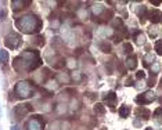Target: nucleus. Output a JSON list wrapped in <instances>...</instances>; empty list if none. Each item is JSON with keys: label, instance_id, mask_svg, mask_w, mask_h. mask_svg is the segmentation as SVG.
Listing matches in <instances>:
<instances>
[{"label": "nucleus", "instance_id": "29", "mask_svg": "<svg viewBox=\"0 0 162 130\" xmlns=\"http://www.w3.org/2000/svg\"><path fill=\"white\" fill-rule=\"evenodd\" d=\"M126 86H133V80L128 79V80H126Z\"/></svg>", "mask_w": 162, "mask_h": 130}, {"label": "nucleus", "instance_id": "9", "mask_svg": "<svg viewBox=\"0 0 162 130\" xmlns=\"http://www.w3.org/2000/svg\"><path fill=\"white\" fill-rule=\"evenodd\" d=\"M104 101H105V104H108V107H115V104H117V96H115L114 91L107 93L105 97H104Z\"/></svg>", "mask_w": 162, "mask_h": 130}, {"label": "nucleus", "instance_id": "26", "mask_svg": "<svg viewBox=\"0 0 162 130\" xmlns=\"http://www.w3.org/2000/svg\"><path fill=\"white\" fill-rule=\"evenodd\" d=\"M159 71V62H154V68H152V73L156 75Z\"/></svg>", "mask_w": 162, "mask_h": 130}, {"label": "nucleus", "instance_id": "16", "mask_svg": "<svg viewBox=\"0 0 162 130\" xmlns=\"http://www.w3.org/2000/svg\"><path fill=\"white\" fill-rule=\"evenodd\" d=\"M154 58H155V57H154L152 53H148V54L144 57V60H143V64H144V66H148V65H150V64L154 61Z\"/></svg>", "mask_w": 162, "mask_h": 130}, {"label": "nucleus", "instance_id": "10", "mask_svg": "<svg viewBox=\"0 0 162 130\" xmlns=\"http://www.w3.org/2000/svg\"><path fill=\"white\" fill-rule=\"evenodd\" d=\"M126 66H128V69H130V71H133V69L137 68V58H136V55H129V57L126 58Z\"/></svg>", "mask_w": 162, "mask_h": 130}, {"label": "nucleus", "instance_id": "25", "mask_svg": "<svg viewBox=\"0 0 162 130\" xmlns=\"http://www.w3.org/2000/svg\"><path fill=\"white\" fill-rule=\"evenodd\" d=\"M148 33H150L151 37H156V35H158V30H156V28H150Z\"/></svg>", "mask_w": 162, "mask_h": 130}, {"label": "nucleus", "instance_id": "20", "mask_svg": "<svg viewBox=\"0 0 162 130\" xmlns=\"http://www.w3.org/2000/svg\"><path fill=\"white\" fill-rule=\"evenodd\" d=\"M94 112L96 113H100V115H103V113H105V108H104L103 104H96L94 105Z\"/></svg>", "mask_w": 162, "mask_h": 130}, {"label": "nucleus", "instance_id": "17", "mask_svg": "<svg viewBox=\"0 0 162 130\" xmlns=\"http://www.w3.org/2000/svg\"><path fill=\"white\" fill-rule=\"evenodd\" d=\"M136 13H137V15H139V18H140V22L143 24V22H144V18H145V15H144L145 14V7L144 6H141V8H137Z\"/></svg>", "mask_w": 162, "mask_h": 130}, {"label": "nucleus", "instance_id": "22", "mask_svg": "<svg viewBox=\"0 0 162 130\" xmlns=\"http://www.w3.org/2000/svg\"><path fill=\"white\" fill-rule=\"evenodd\" d=\"M155 51H156V54L162 55V40H158L155 43Z\"/></svg>", "mask_w": 162, "mask_h": 130}, {"label": "nucleus", "instance_id": "12", "mask_svg": "<svg viewBox=\"0 0 162 130\" xmlns=\"http://www.w3.org/2000/svg\"><path fill=\"white\" fill-rule=\"evenodd\" d=\"M152 119L156 122V123L162 124V107L156 108L155 111H154V115H152Z\"/></svg>", "mask_w": 162, "mask_h": 130}, {"label": "nucleus", "instance_id": "32", "mask_svg": "<svg viewBox=\"0 0 162 130\" xmlns=\"http://www.w3.org/2000/svg\"><path fill=\"white\" fill-rule=\"evenodd\" d=\"M144 130H152V127H147V129H144Z\"/></svg>", "mask_w": 162, "mask_h": 130}, {"label": "nucleus", "instance_id": "21", "mask_svg": "<svg viewBox=\"0 0 162 130\" xmlns=\"http://www.w3.org/2000/svg\"><path fill=\"white\" fill-rule=\"evenodd\" d=\"M136 43H137V44H144V43H145V36L143 35V33H139V35H137Z\"/></svg>", "mask_w": 162, "mask_h": 130}, {"label": "nucleus", "instance_id": "13", "mask_svg": "<svg viewBox=\"0 0 162 130\" xmlns=\"http://www.w3.org/2000/svg\"><path fill=\"white\" fill-rule=\"evenodd\" d=\"M130 115V107H128V105H122V107L119 108V116L121 118H128V116Z\"/></svg>", "mask_w": 162, "mask_h": 130}, {"label": "nucleus", "instance_id": "19", "mask_svg": "<svg viewBox=\"0 0 162 130\" xmlns=\"http://www.w3.org/2000/svg\"><path fill=\"white\" fill-rule=\"evenodd\" d=\"M100 49H101V51H103V53H109V51H111V46H109L107 41H101Z\"/></svg>", "mask_w": 162, "mask_h": 130}, {"label": "nucleus", "instance_id": "27", "mask_svg": "<svg viewBox=\"0 0 162 130\" xmlns=\"http://www.w3.org/2000/svg\"><path fill=\"white\" fill-rule=\"evenodd\" d=\"M136 76H137V79H144V77H145L144 71H139V72H137V75H136Z\"/></svg>", "mask_w": 162, "mask_h": 130}, {"label": "nucleus", "instance_id": "8", "mask_svg": "<svg viewBox=\"0 0 162 130\" xmlns=\"http://www.w3.org/2000/svg\"><path fill=\"white\" fill-rule=\"evenodd\" d=\"M147 17H148V19H150V21L152 22V24H156V22H159V21L162 19V14H161V11H159V10L148 11Z\"/></svg>", "mask_w": 162, "mask_h": 130}, {"label": "nucleus", "instance_id": "6", "mask_svg": "<svg viewBox=\"0 0 162 130\" xmlns=\"http://www.w3.org/2000/svg\"><path fill=\"white\" fill-rule=\"evenodd\" d=\"M43 127H45V123L40 119V116H34L26 123V130H43Z\"/></svg>", "mask_w": 162, "mask_h": 130}, {"label": "nucleus", "instance_id": "15", "mask_svg": "<svg viewBox=\"0 0 162 130\" xmlns=\"http://www.w3.org/2000/svg\"><path fill=\"white\" fill-rule=\"evenodd\" d=\"M7 61H9V51L0 50V64H6Z\"/></svg>", "mask_w": 162, "mask_h": 130}, {"label": "nucleus", "instance_id": "7", "mask_svg": "<svg viewBox=\"0 0 162 130\" xmlns=\"http://www.w3.org/2000/svg\"><path fill=\"white\" fill-rule=\"evenodd\" d=\"M29 111H32V107H31V105H28V104H22V105H17V107H15L14 113H15V116H17L18 119H21L22 116L28 115Z\"/></svg>", "mask_w": 162, "mask_h": 130}, {"label": "nucleus", "instance_id": "2", "mask_svg": "<svg viewBox=\"0 0 162 130\" xmlns=\"http://www.w3.org/2000/svg\"><path fill=\"white\" fill-rule=\"evenodd\" d=\"M17 28L24 33H38L42 29V21L35 14H26L15 21Z\"/></svg>", "mask_w": 162, "mask_h": 130}, {"label": "nucleus", "instance_id": "4", "mask_svg": "<svg viewBox=\"0 0 162 130\" xmlns=\"http://www.w3.org/2000/svg\"><path fill=\"white\" fill-rule=\"evenodd\" d=\"M21 43H22V37H21V35H18V33H15V32L9 33V35L6 36V40H4V44L11 50L18 49V47L21 46Z\"/></svg>", "mask_w": 162, "mask_h": 130}, {"label": "nucleus", "instance_id": "28", "mask_svg": "<svg viewBox=\"0 0 162 130\" xmlns=\"http://www.w3.org/2000/svg\"><path fill=\"white\" fill-rule=\"evenodd\" d=\"M4 17H6V11H2V13H0V19L3 21V19H4Z\"/></svg>", "mask_w": 162, "mask_h": 130}, {"label": "nucleus", "instance_id": "31", "mask_svg": "<svg viewBox=\"0 0 162 130\" xmlns=\"http://www.w3.org/2000/svg\"><path fill=\"white\" fill-rule=\"evenodd\" d=\"M11 130H20V127H18L17 124H14V126H11Z\"/></svg>", "mask_w": 162, "mask_h": 130}, {"label": "nucleus", "instance_id": "1", "mask_svg": "<svg viewBox=\"0 0 162 130\" xmlns=\"http://www.w3.org/2000/svg\"><path fill=\"white\" fill-rule=\"evenodd\" d=\"M42 60H40L39 51H35V50H26L24 51L20 57H17L14 60V68L15 71H34L38 66L40 65Z\"/></svg>", "mask_w": 162, "mask_h": 130}, {"label": "nucleus", "instance_id": "3", "mask_svg": "<svg viewBox=\"0 0 162 130\" xmlns=\"http://www.w3.org/2000/svg\"><path fill=\"white\" fill-rule=\"evenodd\" d=\"M14 91H15V94H17L20 98H29V97H32V96H34V93H35L32 85L29 82H26V80L17 82Z\"/></svg>", "mask_w": 162, "mask_h": 130}, {"label": "nucleus", "instance_id": "5", "mask_svg": "<svg viewBox=\"0 0 162 130\" xmlns=\"http://www.w3.org/2000/svg\"><path fill=\"white\" fill-rule=\"evenodd\" d=\"M155 100V94H154L152 90H147L144 93H141L140 96L136 97V102L140 105H145V104H150Z\"/></svg>", "mask_w": 162, "mask_h": 130}, {"label": "nucleus", "instance_id": "14", "mask_svg": "<svg viewBox=\"0 0 162 130\" xmlns=\"http://www.w3.org/2000/svg\"><path fill=\"white\" fill-rule=\"evenodd\" d=\"M136 113H137V116H140V115H143V119H145V120H147V119H150V111L148 109H145V108H139V109L136 111Z\"/></svg>", "mask_w": 162, "mask_h": 130}, {"label": "nucleus", "instance_id": "30", "mask_svg": "<svg viewBox=\"0 0 162 130\" xmlns=\"http://www.w3.org/2000/svg\"><path fill=\"white\" fill-rule=\"evenodd\" d=\"M151 3H154L155 6H158V4H161V0H154V2H151Z\"/></svg>", "mask_w": 162, "mask_h": 130}, {"label": "nucleus", "instance_id": "23", "mask_svg": "<svg viewBox=\"0 0 162 130\" xmlns=\"http://www.w3.org/2000/svg\"><path fill=\"white\" fill-rule=\"evenodd\" d=\"M122 50H123L122 53H130V51H133V47H132L130 43H125L122 46Z\"/></svg>", "mask_w": 162, "mask_h": 130}, {"label": "nucleus", "instance_id": "33", "mask_svg": "<svg viewBox=\"0 0 162 130\" xmlns=\"http://www.w3.org/2000/svg\"><path fill=\"white\" fill-rule=\"evenodd\" d=\"M159 102H161V104H162V97H161V98H159Z\"/></svg>", "mask_w": 162, "mask_h": 130}, {"label": "nucleus", "instance_id": "24", "mask_svg": "<svg viewBox=\"0 0 162 130\" xmlns=\"http://www.w3.org/2000/svg\"><path fill=\"white\" fill-rule=\"evenodd\" d=\"M72 79L76 80V82H81V80H82V73L79 71H75V72H73V75H72Z\"/></svg>", "mask_w": 162, "mask_h": 130}, {"label": "nucleus", "instance_id": "11", "mask_svg": "<svg viewBox=\"0 0 162 130\" xmlns=\"http://www.w3.org/2000/svg\"><path fill=\"white\" fill-rule=\"evenodd\" d=\"M28 4H31V2H24V0H14V2L11 3V6H13V10H22V8H25V6H28Z\"/></svg>", "mask_w": 162, "mask_h": 130}, {"label": "nucleus", "instance_id": "18", "mask_svg": "<svg viewBox=\"0 0 162 130\" xmlns=\"http://www.w3.org/2000/svg\"><path fill=\"white\" fill-rule=\"evenodd\" d=\"M103 11H105V8L103 7L101 4H97V6H93V13H94V15H100Z\"/></svg>", "mask_w": 162, "mask_h": 130}]
</instances>
